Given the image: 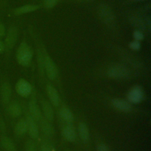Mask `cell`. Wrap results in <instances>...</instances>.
Here are the masks:
<instances>
[{"label":"cell","mask_w":151,"mask_h":151,"mask_svg":"<svg viewBox=\"0 0 151 151\" xmlns=\"http://www.w3.org/2000/svg\"><path fill=\"white\" fill-rule=\"evenodd\" d=\"M19 37V29L18 27L12 24H11L6 31L3 38L5 45V54L6 57H9L11 51L15 46Z\"/></svg>","instance_id":"1"},{"label":"cell","mask_w":151,"mask_h":151,"mask_svg":"<svg viewBox=\"0 0 151 151\" xmlns=\"http://www.w3.org/2000/svg\"><path fill=\"white\" fill-rule=\"evenodd\" d=\"M32 51L25 40H22L19 44L15 54L17 63L24 67L28 66L32 60Z\"/></svg>","instance_id":"2"},{"label":"cell","mask_w":151,"mask_h":151,"mask_svg":"<svg viewBox=\"0 0 151 151\" xmlns=\"http://www.w3.org/2000/svg\"><path fill=\"white\" fill-rule=\"evenodd\" d=\"M97 14L100 19L109 27L115 24V18L111 9L106 4H100L97 8Z\"/></svg>","instance_id":"3"},{"label":"cell","mask_w":151,"mask_h":151,"mask_svg":"<svg viewBox=\"0 0 151 151\" xmlns=\"http://www.w3.org/2000/svg\"><path fill=\"white\" fill-rule=\"evenodd\" d=\"M109 77L114 78H126L130 76L129 70L125 66L121 64H116L111 66L108 70Z\"/></svg>","instance_id":"4"},{"label":"cell","mask_w":151,"mask_h":151,"mask_svg":"<svg viewBox=\"0 0 151 151\" xmlns=\"http://www.w3.org/2000/svg\"><path fill=\"white\" fill-rule=\"evenodd\" d=\"M43 64L48 77L51 80L55 79L58 74L57 68L52 60L47 53L44 54V55Z\"/></svg>","instance_id":"5"},{"label":"cell","mask_w":151,"mask_h":151,"mask_svg":"<svg viewBox=\"0 0 151 151\" xmlns=\"http://www.w3.org/2000/svg\"><path fill=\"white\" fill-rule=\"evenodd\" d=\"M17 93L22 97L28 96L32 91V87L29 82L23 78L19 79L15 84Z\"/></svg>","instance_id":"6"},{"label":"cell","mask_w":151,"mask_h":151,"mask_svg":"<svg viewBox=\"0 0 151 151\" xmlns=\"http://www.w3.org/2000/svg\"><path fill=\"white\" fill-rule=\"evenodd\" d=\"M12 95V87L8 81H4L0 86V97L2 103L6 105L9 103Z\"/></svg>","instance_id":"7"},{"label":"cell","mask_w":151,"mask_h":151,"mask_svg":"<svg viewBox=\"0 0 151 151\" xmlns=\"http://www.w3.org/2000/svg\"><path fill=\"white\" fill-rule=\"evenodd\" d=\"M40 5L34 4H26L18 7L13 8L11 11V14L12 16L17 17L35 11L40 8Z\"/></svg>","instance_id":"8"},{"label":"cell","mask_w":151,"mask_h":151,"mask_svg":"<svg viewBox=\"0 0 151 151\" xmlns=\"http://www.w3.org/2000/svg\"><path fill=\"white\" fill-rule=\"evenodd\" d=\"M143 93L139 86L133 87L129 92L127 95L128 100L133 103H139L143 99Z\"/></svg>","instance_id":"9"},{"label":"cell","mask_w":151,"mask_h":151,"mask_svg":"<svg viewBox=\"0 0 151 151\" xmlns=\"http://www.w3.org/2000/svg\"><path fill=\"white\" fill-rule=\"evenodd\" d=\"M25 120L27 125V132H28L30 137L32 139L37 138L39 132L36 121L34 120L29 115L27 116Z\"/></svg>","instance_id":"10"},{"label":"cell","mask_w":151,"mask_h":151,"mask_svg":"<svg viewBox=\"0 0 151 151\" xmlns=\"http://www.w3.org/2000/svg\"><path fill=\"white\" fill-rule=\"evenodd\" d=\"M28 110L29 113V115L36 122L39 121L42 118L41 110L35 100L32 99L29 101L28 104Z\"/></svg>","instance_id":"11"},{"label":"cell","mask_w":151,"mask_h":151,"mask_svg":"<svg viewBox=\"0 0 151 151\" xmlns=\"http://www.w3.org/2000/svg\"><path fill=\"white\" fill-rule=\"evenodd\" d=\"M47 92L50 100L54 106H58L60 104V96L57 90L51 85H48L47 87Z\"/></svg>","instance_id":"12"},{"label":"cell","mask_w":151,"mask_h":151,"mask_svg":"<svg viewBox=\"0 0 151 151\" xmlns=\"http://www.w3.org/2000/svg\"><path fill=\"white\" fill-rule=\"evenodd\" d=\"M7 110L8 114L13 117H18L22 112V108L20 104L17 101H12L9 103Z\"/></svg>","instance_id":"13"},{"label":"cell","mask_w":151,"mask_h":151,"mask_svg":"<svg viewBox=\"0 0 151 151\" xmlns=\"http://www.w3.org/2000/svg\"><path fill=\"white\" fill-rule=\"evenodd\" d=\"M63 134L64 138L70 142H73L76 139V132L73 126L71 124H67L63 128Z\"/></svg>","instance_id":"14"},{"label":"cell","mask_w":151,"mask_h":151,"mask_svg":"<svg viewBox=\"0 0 151 151\" xmlns=\"http://www.w3.org/2000/svg\"><path fill=\"white\" fill-rule=\"evenodd\" d=\"M14 131L17 136H22L27 132V125L25 119H21L16 123Z\"/></svg>","instance_id":"15"},{"label":"cell","mask_w":151,"mask_h":151,"mask_svg":"<svg viewBox=\"0 0 151 151\" xmlns=\"http://www.w3.org/2000/svg\"><path fill=\"white\" fill-rule=\"evenodd\" d=\"M113 104L117 109L123 111H129L131 110V105L126 101L116 99L113 100Z\"/></svg>","instance_id":"16"},{"label":"cell","mask_w":151,"mask_h":151,"mask_svg":"<svg viewBox=\"0 0 151 151\" xmlns=\"http://www.w3.org/2000/svg\"><path fill=\"white\" fill-rule=\"evenodd\" d=\"M39 121L40 122V127L42 132L47 136H51L54 132V130L50 121L45 118H41Z\"/></svg>","instance_id":"17"},{"label":"cell","mask_w":151,"mask_h":151,"mask_svg":"<svg viewBox=\"0 0 151 151\" xmlns=\"http://www.w3.org/2000/svg\"><path fill=\"white\" fill-rule=\"evenodd\" d=\"M0 143L2 148L6 151H16L15 146L12 140L7 136L1 137Z\"/></svg>","instance_id":"18"},{"label":"cell","mask_w":151,"mask_h":151,"mask_svg":"<svg viewBox=\"0 0 151 151\" xmlns=\"http://www.w3.org/2000/svg\"><path fill=\"white\" fill-rule=\"evenodd\" d=\"M60 115L61 119L67 123H71L74 120V116L72 111L66 107L61 108Z\"/></svg>","instance_id":"19"},{"label":"cell","mask_w":151,"mask_h":151,"mask_svg":"<svg viewBox=\"0 0 151 151\" xmlns=\"http://www.w3.org/2000/svg\"><path fill=\"white\" fill-rule=\"evenodd\" d=\"M42 110L45 119L48 121H51L54 118V112L51 104L47 101L42 103Z\"/></svg>","instance_id":"20"},{"label":"cell","mask_w":151,"mask_h":151,"mask_svg":"<svg viewBox=\"0 0 151 151\" xmlns=\"http://www.w3.org/2000/svg\"><path fill=\"white\" fill-rule=\"evenodd\" d=\"M78 133L80 138L84 142H86L89 139V132L86 124L80 123L78 125Z\"/></svg>","instance_id":"21"},{"label":"cell","mask_w":151,"mask_h":151,"mask_svg":"<svg viewBox=\"0 0 151 151\" xmlns=\"http://www.w3.org/2000/svg\"><path fill=\"white\" fill-rule=\"evenodd\" d=\"M25 151H37L36 145L32 140H29L25 143Z\"/></svg>","instance_id":"22"},{"label":"cell","mask_w":151,"mask_h":151,"mask_svg":"<svg viewBox=\"0 0 151 151\" xmlns=\"http://www.w3.org/2000/svg\"><path fill=\"white\" fill-rule=\"evenodd\" d=\"M60 0H44V5L45 8L47 9L51 8L54 7Z\"/></svg>","instance_id":"23"},{"label":"cell","mask_w":151,"mask_h":151,"mask_svg":"<svg viewBox=\"0 0 151 151\" xmlns=\"http://www.w3.org/2000/svg\"><path fill=\"white\" fill-rule=\"evenodd\" d=\"M133 21L132 22L133 23V24H134L135 26L137 27V28H139L140 29H143L145 28L144 23L142 21V20L140 18H134V19H133Z\"/></svg>","instance_id":"24"},{"label":"cell","mask_w":151,"mask_h":151,"mask_svg":"<svg viewBox=\"0 0 151 151\" xmlns=\"http://www.w3.org/2000/svg\"><path fill=\"white\" fill-rule=\"evenodd\" d=\"M6 31V28L0 18V39H3Z\"/></svg>","instance_id":"25"},{"label":"cell","mask_w":151,"mask_h":151,"mask_svg":"<svg viewBox=\"0 0 151 151\" xmlns=\"http://www.w3.org/2000/svg\"><path fill=\"white\" fill-rule=\"evenodd\" d=\"M129 47L130 48L133 50H138L140 47V44L139 41L134 40L133 41H132L129 44Z\"/></svg>","instance_id":"26"},{"label":"cell","mask_w":151,"mask_h":151,"mask_svg":"<svg viewBox=\"0 0 151 151\" xmlns=\"http://www.w3.org/2000/svg\"><path fill=\"white\" fill-rule=\"evenodd\" d=\"M133 37L134 38V40L136 41H140L143 39L144 35L143 33L140 31L139 30H136L133 32Z\"/></svg>","instance_id":"27"},{"label":"cell","mask_w":151,"mask_h":151,"mask_svg":"<svg viewBox=\"0 0 151 151\" xmlns=\"http://www.w3.org/2000/svg\"><path fill=\"white\" fill-rule=\"evenodd\" d=\"M8 0H0V13H4L6 9Z\"/></svg>","instance_id":"28"},{"label":"cell","mask_w":151,"mask_h":151,"mask_svg":"<svg viewBox=\"0 0 151 151\" xmlns=\"http://www.w3.org/2000/svg\"><path fill=\"white\" fill-rule=\"evenodd\" d=\"M97 151H110L109 148L104 144H100L98 147Z\"/></svg>","instance_id":"29"},{"label":"cell","mask_w":151,"mask_h":151,"mask_svg":"<svg viewBox=\"0 0 151 151\" xmlns=\"http://www.w3.org/2000/svg\"><path fill=\"white\" fill-rule=\"evenodd\" d=\"M40 151H52L50 146L47 144H42L40 147Z\"/></svg>","instance_id":"30"},{"label":"cell","mask_w":151,"mask_h":151,"mask_svg":"<svg viewBox=\"0 0 151 151\" xmlns=\"http://www.w3.org/2000/svg\"><path fill=\"white\" fill-rule=\"evenodd\" d=\"M5 53V45L3 39H0V55Z\"/></svg>","instance_id":"31"},{"label":"cell","mask_w":151,"mask_h":151,"mask_svg":"<svg viewBox=\"0 0 151 151\" xmlns=\"http://www.w3.org/2000/svg\"><path fill=\"white\" fill-rule=\"evenodd\" d=\"M144 0H131V1H142Z\"/></svg>","instance_id":"32"},{"label":"cell","mask_w":151,"mask_h":151,"mask_svg":"<svg viewBox=\"0 0 151 151\" xmlns=\"http://www.w3.org/2000/svg\"><path fill=\"white\" fill-rule=\"evenodd\" d=\"M80 1H91V0H78Z\"/></svg>","instance_id":"33"}]
</instances>
